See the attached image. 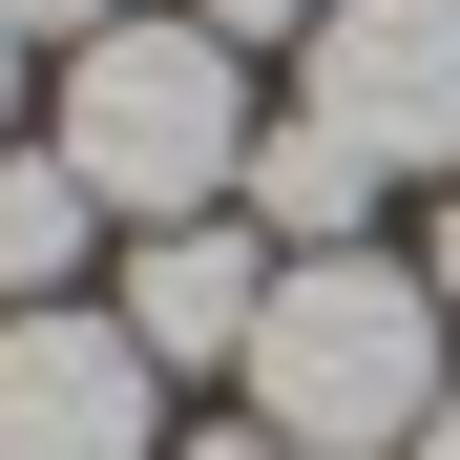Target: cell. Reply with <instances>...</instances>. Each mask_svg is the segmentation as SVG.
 <instances>
[{
	"label": "cell",
	"instance_id": "4",
	"mask_svg": "<svg viewBox=\"0 0 460 460\" xmlns=\"http://www.w3.org/2000/svg\"><path fill=\"white\" fill-rule=\"evenodd\" d=\"M314 126L356 168H460V0H335L314 22Z\"/></svg>",
	"mask_w": 460,
	"mask_h": 460
},
{
	"label": "cell",
	"instance_id": "3",
	"mask_svg": "<svg viewBox=\"0 0 460 460\" xmlns=\"http://www.w3.org/2000/svg\"><path fill=\"white\" fill-rule=\"evenodd\" d=\"M0 460H168V356L84 293L0 314Z\"/></svg>",
	"mask_w": 460,
	"mask_h": 460
},
{
	"label": "cell",
	"instance_id": "9",
	"mask_svg": "<svg viewBox=\"0 0 460 460\" xmlns=\"http://www.w3.org/2000/svg\"><path fill=\"white\" fill-rule=\"evenodd\" d=\"M0 22H22V42H105L126 0H0Z\"/></svg>",
	"mask_w": 460,
	"mask_h": 460
},
{
	"label": "cell",
	"instance_id": "7",
	"mask_svg": "<svg viewBox=\"0 0 460 460\" xmlns=\"http://www.w3.org/2000/svg\"><path fill=\"white\" fill-rule=\"evenodd\" d=\"M84 252H105V189L63 168V146H0V314H42Z\"/></svg>",
	"mask_w": 460,
	"mask_h": 460
},
{
	"label": "cell",
	"instance_id": "8",
	"mask_svg": "<svg viewBox=\"0 0 460 460\" xmlns=\"http://www.w3.org/2000/svg\"><path fill=\"white\" fill-rule=\"evenodd\" d=\"M189 22H209V42H314L335 0H189Z\"/></svg>",
	"mask_w": 460,
	"mask_h": 460
},
{
	"label": "cell",
	"instance_id": "10",
	"mask_svg": "<svg viewBox=\"0 0 460 460\" xmlns=\"http://www.w3.org/2000/svg\"><path fill=\"white\" fill-rule=\"evenodd\" d=\"M168 460H293V439H272V419H230V439H168Z\"/></svg>",
	"mask_w": 460,
	"mask_h": 460
},
{
	"label": "cell",
	"instance_id": "6",
	"mask_svg": "<svg viewBox=\"0 0 460 460\" xmlns=\"http://www.w3.org/2000/svg\"><path fill=\"white\" fill-rule=\"evenodd\" d=\"M376 189H398V168H356V146L293 105V126H252V189H230V209H252L272 252H356V230H376Z\"/></svg>",
	"mask_w": 460,
	"mask_h": 460
},
{
	"label": "cell",
	"instance_id": "11",
	"mask_svg": "<svg viewBox=\"0 0 460 460\" xmlns=\"http://www.w3.org/2000/svg\"><path fill=\"white\" fill-rule=\"evenodd\" d=\"M419 272H439V314H460V168H439V252H419Z\"/></svg>",
	"mask_w": 460,
	"mask_h": 460
},
{
	"label": "cell",
	"instance_id": "12",
	"mask_svg": "<svg viewBox=\"0 0 460 460\" xmlns=\"http://www.w3.org/2000/svg\"><path fill=\"white\" fill-rule=\"evenodd\" d=\"M22 63H42V42H22V22H0V146H22Z\"/></svg>",
	"mask_w": 460,
	"mask_h": 460
},
{
	"label": "cell",
	"instance_id": "5",
	"mask_svg": "<svg viewBox=\"0 0 460 460\" xmlns=\"http://www.w3.org/2000/svg\"><path fill=\"white\" fill-rule=\"evenodd\" d=\"M105 314L168 356V376H230V356H252V314H272V230H252V209L126 230V293H105Z\"/></svg>",
	"mask_w": 460,
	"mask_h": 460
},
{
	"label": "cell",
	"instance_id": "2",
	"mask_svg": "<svg viewBox=\"0 0 460 460\" xmlns=\"http://www.w3.org/2000/svg\"><path fill=\"white\" fill-rule=\"evenodd\" d=\"M42 146L105 189V230H189V209L252 189V63L189 22V0H168V22L126 0L105 42H63V126Z\"/></svg>",
	"mask_w": 460,
	"mask_h": 460
},
{
	"label": "cell",
	"instance_id": "13",
	"mask_svg": "<svg viewBox=\"0 0 460 460\" xmlns=\"http://www.w3.org/2000/svg\"><path fill=\"white\" fill-rule=\"evenodd\" d=\"M398 460H460V398H439V419H419V439H398Z\"/></svg>",
	"mask_w": 460,
	"mask_h": 460
},
{
	"label": "cell",
	"instance_id": "1",
	"mask_svg": "<svg viewBox=\"0 0 460 460\" xmlns=\"http://www.w3.org/2000/svg\"><path fill=\"white\" fill-rule=\"evenodd\" d=\"M460 314H439V272H398V252H272V314H252V419L293 439V460H398L439 398H460Z\"/></svg>",
	"mask_w": 460,
	"mask_h": 460
}]
</instances>
